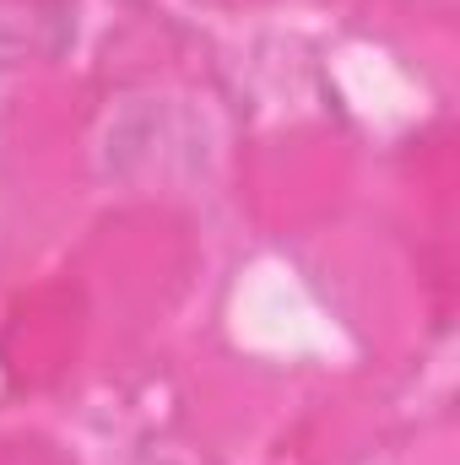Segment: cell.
I'll return each mask as SVG.
<instances>
[{"mask_svg":"<svg viewBox=\"0 0 460 465\" xmlns=\"http://www.w3.org/2000/svg\"><path fill=\"white\" fill-rule=\"evenodd\" d=\"M33 27H38V16L33 11H22V5H11V0H0V65H16L22 54H33Z\"/></svg>","mask_w":460,"mask_h":465,"instance_id":"6da1fadb","label":"cell"}]
</instances>
